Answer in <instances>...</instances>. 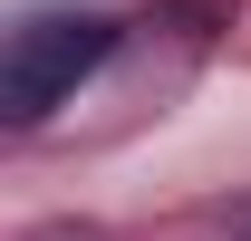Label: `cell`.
I'll list each match as a JSON object with an SVG mask.
<instances>
[{
	"label": "cell",
	"instance_id": "6da1fadb",
	"mask_svg": "<svg viewBox=\"0 0 251 241\" xmlns=\"http://www.w3.org/2000/svg\"><path fill=\"white\" fill-rule=\"evenodd\" d=\"M116 48V20L106 10H49V20H20L10 58H0V116L39 125L58 96H77V77H97V58Z\"/></svg>",
	"mask_w": 251,
	"mask_h": 241
}]
</instances>
